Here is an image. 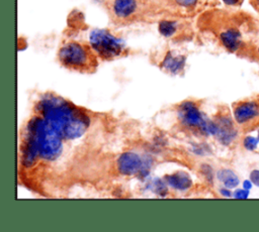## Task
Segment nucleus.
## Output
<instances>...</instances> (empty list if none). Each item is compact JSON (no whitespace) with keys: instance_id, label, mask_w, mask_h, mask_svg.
I'll list each match as a JSON object with an SVG mask.
<instances>
[{"instance_id":"nucleus-1","label":"nucleus","mask_w":259,"mask_h":232,"mask_svg":"<svg viewBox=\"0 0 259 232\" xmlns=\"http://www.w3.org/2000/svg\"><path fill=\"white\" fill-rule=\"evenodd\" d=\"M39 110L44 119L66 139L80 137L89 126L85 113L59 97L44 98Z\"/></svg>"},{"instance_id":"nucleus-2","label":"nucleus","mask_w":259,"mask_h":232,"mask_svg":"<svg viewBox=\"0 0 259 232\" xmlns=\"http://www.w3.org/2000/svg\"><path fill=\"white\" fill-rule=\"evenodd\" d=\"M63 136L44 118H33L27 126L24 161H33L36 156L46 160L57 159L63 151Z\"/></svg>"},{"instance_id":"nucleus-3","label":"nucleus","mask_w":259,"mask_h":232,"mask_svg":"<svg viewBox=\"0 0 259 232\" xmlns=\"http://www.w3.org/2000/svg\"><path fill=\"white\" fill-rule=\"evenodd\" d=\"M95 54L91 46L77 41H69L61 46L58 57L60 63L67 69L88 72L94 70L97 66Z\"/></svg>"},{"instance_id":"nucleus-4","label":"nucleus","mask_w":259,"mask_h":232,"mask_svg":"<svg viewBox=\"0 0 259 232\" xmlns=\"http://www.w3.org/2000/svg\"><path fill=\"white\" fill-rule=\"evenodd\" d=\"M90 46L103 60H113L125 51L123 41L107 29H94L90 34Z\"/></svg>"},{"instance_id":"nucleus-5","label":"nucleus","mask_w":259,"mask_h":232,"mask_svg":"<svg viewBox=\"0 0 259 232\" xmlns=\"http://www.w3.org/2000/svg\"><path fill=\"white\" fill-rule=\"evenodd\" d=\"M180 120L188 128L199 129L204 134L214 135L215 123L214 121H207L204 119L202 113L193 102H184L180 105L178 111Z\"/></svg>"},{"instance_id":"nucleus-6","label":"nucleus","mask_w":259,"mask_h":232,"mask_svg":"<svg viewBox=\"0 0 259 232\" xmlns=\"http://www.w3.org/2000/svg\"><path fill=\"white\" fill-rule=\"evenodd\" d=\"M147 0H110L109 10L118 21H130L138 17Z\"/></svg>"},{"instance_id":"nucleus-7","label":"nucleus","mask_w":259,"mask_h":232,"mask_svg":"<svg viewBox=\"0 0 259 232\" xmlns=\"http://www.w3.org/2000/svg\"><path fill=\"white\" fill-rule=\"evenodd\" d=\"M235 122L242 127H253L259 124V103L253 100L238 103L233 110Z\"/></svg>"},{"instance_id":"nucleus-8","label":"nucleus","mask_w":259,"mask_h":232,"mask_svg":"<svg viewBox=\"0 0 259 232\" xmlns=\"http://www.w3.org/2000/svg\"><path fill=\"white\" fill-rule=\"evenodd\" d=\"M215 134L218 140L224 144H231L238 135V130L234 121L229 116H221L215 121Z\"/></svg>"},{"instance_id":"nucleus-9","label":"nucleus","mask_w":259,"mask_h":232,"mask_svg":"<svg viewBox=\"0 0 259 232\" xmlns=\"http://www.w3.org/2000/svg\"><path fill=\"white\" fill-rule=\"evenodd\" d=\"M143 161L135 152H124L117 159V168L124 176H133L142 169Z\"/></svg>"},{"instance_id":"nucleus-10","label":"nucleus","mask_w":259,"mask_h":232,"mask_svg":"<svg viewBox=\"0 0 259 232\" xmlns=\"http://www.w3.org/2000/svg\"><path fill=\"white\" fill-rule=\"evenodd\" d=\"M220 39L223 45L231 52L237 51L242 43L241 33L236 28H228L221 32Z\"/></svg>"},{"instance_id":"nucleus-11","label":"nucleus","mask_w":259,"mask_h":232,"mask_svg":"<svg viewBox=\"0 0 259 232\" xmlns=\"http://www.w3.org/2000/svg\"><path fill=\"white\" fill-rule=\"evenodd\" d=\"M185 65V56L168 52L162 62V67L171 74H178L183 70Z\"/></svg>"},{"instance_id":"nucleus-12","label":"nucleus","mask_w":259,"mask_h":232,"mask_svg":"<svg viewBox=\"0 0 259 232\" xmlns=\"http://www.w3.org/2000/svg\"><path fill=\"white\" fill-rule=\"evenodd\" d=\"M166 181L169 186L179 191L188 190L192 185V181L190 177L184 171H178L171 176H167Z\"/></svg>"},{"instance_id":"nucleus-13","label":"nucleus","mask_w":259,"mask_h":232,"mask_svg":"<svg viewBox=\"0 0 259 232\" xmlns=\"http://www.w3.org/2000/svg\"><path fill=\"white\" fill-rule=\"evenodd\" d=\"M218 180L228 189H235L240 184V179L236 172L230 168H221L217 172Z\"/></svg>"},{"instance_id":"nucleus-14","label":"nucleus","mask_w":259,"mask_h":232,"mask_svg":"<svg viewBox=\"0 0 259 232\" xmlns=\"http://www.w3.org/2000/svg\"><path fill=\"white\" fill-rule=\"evenodd\" d=\"M178 30V22L164 19L159 22V32L165 37H172Z\"/></svg>"},{"instance_id":"nucleus-15","label":"nucleus","mask_w":259,"mask_h":232,"mask_svg":"<svg viewBox=\"0 0 259 232\" xmlns=\"http://www.w3.org/2000/svg\"><path fill=\"white\" fill-rule=\"evenodd\" d=\"M165 1L173 6L183 8V9H191L198 2V0H165Z\"/></svg>"},{"instance_id":"nucleus-16","label":"nucleus","mask_w":259,"mask_h":232,"mask_svg":"<svg viewBox=\"0 0 259 232\" xmlns=\"http://www.w3.org/2000/svg\"><path fill=\"white\" fill-rule=\"evenodd\" d=\"M242 143H243V146L246 150L254 151L255 149H257V147L259 145V139H258V137L247 135V136L244 137Z\"/></svg>"},{"instance_id":"nucleus-17","label":"nucleus","mask_w":259,"mask_h":232,"mask_svg":"<svg viewBox=\"0 0 259 232\" xmlns=\"http://www.w3.org/2000/svg\"><path fill=\"white\" fill-rule=\"evenodd\" d=\"M249 194H250V191L242 188V189H237L234 192L233 197L235 199H247V198H249Z\"/></svg>"},{"instance_id":"nucleus-18","label":"nucleus","mask_w":259,"mask_h":232,"mask_svg":"<svg viewBox=\"0 0 259 232\" xmlns=\"http://www.w3.org/2000/svg\"><path fill=\"white\" fill-rule=\"evenodd\" d=\"M250 180L254 186L259 188V169H252L250 172Z\"/></svg>"},{"instance_id":"nucleus-19","label":"nucleus","mask_w":259,"mask_h":232,"mask_svg":"<svg viewBox=\"0 0 259 232\" xmlns=\"http://www.w3.org/2000/svg\"><path fill=\"white\" fill-rule=\"evenodd\" d=\"M253 186H254V185H253V183L251 182L250 179H249V180H245V181L243 182V188L246 189V190H248V191H250Z\"/></svg>"},{"instance_id":"nucleus-20","label":"nucleus","mask_w":259,"mask_h":232,"mask_svg":"<svg viewBox=\"0 0 259 232\" xmlns=\"http://www.w3.org/2000/svg\"><path fill=\"white\" fill-rule=\"evenodd\" d=\"M231 189H228V188H224V189H222L221 190V194L222 195H224L225 197H231L232 196V193H231V191H230Z\"/></svg>"},{"instance_id":"nucleus-21","label":"nucleus","mask_w":259,"mask_h":232,"mask_svg":"<svg viewBox=\"0 0 259 232\" xmlns=\"http://www.w3.org/2000/svg\"><path fill=\"white\" fill-rule=\"evenodd\" d=\"M223 1H224V3H225V4L230 5V6L237 5V4L240 2V0H223Z\"/></svg>"},{"instance_id":"nucleus-22","label":"nucleus","mask_w":259,"mask_h":232,"mask_svg":"<svg viewBox=\"0 0 259 232\" xmlns=\"http://www.w3.org/2000/svg\"><path fill=\"white\" fill-rule=\"evenodd\" d=\"M254 3H255L256 8L259 10V0H254Z\"/></svg>"},{"instance_id":"nucleus-23","label":"nucleus","mask_w":259,"mask_h":232,"mask_svg":"<svg viewBox=\"0 0 259 232\" xmlns=\"http://www.w3.org/2000/svg\"><path fill=\"white\" fill-rule=\"evenodd\" d=\"M257 137H258V139H259V128H258V131H257Z\"/></svg>"},{"instance_id":"nucleus-24","label":"nucleus","mask_w":259,"mask_h":232,"mask_svg":"<svg viewBox=\"0 0 259 232\" xmlns=\"http://www.w3.org/2000/svg\"><path fill=\"white\" fill-rule=\"evenodd\" d=\"M258 52H259V47H258Z\"/></svg>"}]
</instances>
